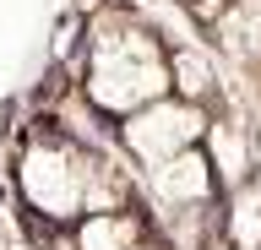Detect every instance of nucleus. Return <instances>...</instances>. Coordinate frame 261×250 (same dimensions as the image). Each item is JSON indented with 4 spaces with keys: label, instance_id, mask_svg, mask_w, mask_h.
Returning <instances> with one entry per match:
<instances>
[{
    "label": "nucleus",
    "instance_id": "obj_1",
    "mask_svg": "<svg viewBox=\"0 0 261 250\" xmlns=\"http://www.w3.org/2000/svg\"><path fill=\"white\" fill-rule=\"evenodd\" d=\"M169 93V44L147 17L136 11H98L87 22V71H82V98L98 115L125 120L130 109Z\"/></svg>",
    "mask_w": 261,
    "mask_h": 250
},
{
    "label": "nucleus",
    "instance_id": "obj_6",
    "mask_svg": "<svg viewBox=\"0 0 261 250\" xmlns=\"http://www.w3.org/2000/svg\"><path fill=\"white\" fill-rule=\"evenodd\" d=\"M169 93L207 109V98L218 93V60L201 44H174L169 49Z\"/></svg>",
    "mask_w": 261,
    "mask_h": 250
},
{
    "label": "nucleus",
    "instance_id": "obj_5",
    "mask_svg": "<svg viewBox=\"0 0 261 250\" xmlns=\"http://www.w3.org/2000/svg\"><path fill=\"white\" fill-rule=\"evenodd\" d=\"M71 245H76V250H142L147 245V217L130 212V207L82 212L76 229H71Z\"/></svg>",
    "mask_w": 261,
    "mask_h": 250
},
{
    "label": "nucleus",
    "instance_id": "obj_4",
    "mask_svg": "<svg viewBox=\"0 0 261 250\" xmlns=\"http://www.w3.org/2000/svg\"><path fill=\"white\" fill-rule=\"evenodd\" d=\"M147 190H152L158 207H169V212L212 207V196H218V174H212V163H207L201 147H185V152H174V158H163V163L147 169Z\"/></svg>",
    "mask_w": 261,
    "mask_h": 250
},
{
    "label": "nucleus",
    "instance_id": "obj_8",
    "mask_svg": "<svg viewBox=\"0 0 261 250\" xmlns=\"http://www.w3.org/2000/svg\"><path fill=\"white\" fill-rule=\"evenodd\" d=\"M234 6H240V11H261V0H234Z\"/></svg>",
    "mask_w": 261,
    "mask_h": 250
},
{
    "label": "nucleus",
    "instance_id": "obj_2",
    "mask_svg": "<svg viewBox=\"0 0 261 250\" xmlns=\"http://www.w3.org/2000/svg\"><path fill=\"white\" fill-rule=\"evenodd\" d=\"M82 185H87V147L71 136H33L16 158V196L49 229L82 217Z\"/></svg>",
    "mask_w": 261,
    "mask_h": 250
},
{
    "label": "nucleus",
    "instance_id": "obj_7",
    "mask_svg": "<svg viewBox=\"0 0 261 250\" xmlns=\"http://www.w3.org/2000/svg\"><path fill=\"white\" fill-rule=\"evenodd\" d=\"M201 152H207L218 185H240L250 174V136L234 125V120H207L201 131Z\"/></svg>",
    "mask_w": 261,
    "mask_h": 250
},
{
    "label": "nucleus",
    "instance_id": "obj_3",
    "mask_svg": "<svg viewBox=\"0 0 261 250\" xmlns=\"http://www.w3.org/2000/svg\"><path fill=\"white\" fill-rule=\"evenodd\" d=\"M201 131H207V109L191 103V98L163 93V98L142 103V109H130L120 120V147L142 169H152V163H163V158H174L185 147H201Z\"/></svg>",
    "mask_w": 261,
    "mask_h": 250
},
{
    "label": "nucleus",
    "instance_id": "obj_9",
    "mask_svg": "<svg viewBox=\"0 0 261 250\" xmlns=\"http://www.w3.org/2000/svg\"><path fill=\"white\" fill-rule=\"evenodd\" d=\"M142 250H147V245H142Z\"/></svg>",
    "mask_w": 261,
    "mask_h": 250
}]
</instances>
